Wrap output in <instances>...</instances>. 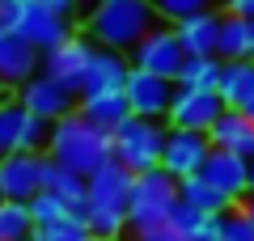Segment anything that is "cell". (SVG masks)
Wrapping results in <instances>:
<instances>
[{
	"mask_svg": "<svg viewBox=\"0 0 254 241\" xmlns=\"http://www.w3.org/2000/svg\"><path fill=\"white\" fill-rule=\"evenodd\" d=\"M161 26L157 9L148 0H98L85 17V38L102 51H115V55H127L148 30Z\"/></svg>",
	"mask_w": 254,
	"mask_h": 241,
	"instance_id": "1",
	"label": "cell"
},
{
	"mask_svg": "<svg viewBox=\"0 0 254 241\" xmlns=\"http://www.w3.org/2000/svg\"><path fill=\"white\" fill-rule=\"evenodd\" d=\"M47 157H51L55 165H64V170L89 178L93 170H102V165L110 161V131L93 127L89 119H81V115L72 110V115H64L60 123H51V135H47Z\"/></svg>",
	"mask_w": 254,
	"mask_h": 241,
	"instance_id": "2",
	"label": "cell"
},
{
	"mask_svg": "<svg viewBox=\"0 0 254 241\" xmlns=\"http://www.w3.org/2000/svg\"><path fill=\"white\" fill-rule=\"evenodd\" d=\"M0 26L13 30L21 43H30L38 55L51 51V47H60V43H68V38L76 34L72 17L47 9L38 0H0Z\"/></svg>",
	"mask_w": 254,
	"mask_h": 241,
	"instance_id": "3",
	"label": "cell"
},
{
	"mask_svg": "<svg viewBox=\"0 0 254 241\" xmlns=\"http://www.w3.org/2000/svg\"><path fill=\"white\" fill-rule=\"evenodd\" d=\"M178 203V182L165 170H148L131 178V199H127V233L140 237L148 229H161Z\"/></svg>",
	"mask_w": 254,
	"mask_h": 241,
	"instance_id": "4",
	"label": "cell"
},
{
	"mask_svg": "<svg viewBox=\"0 0 254 241\" xmlns=\"http://www.w3.org/2000/svg\"><path fill=\"white\" fill-rule=\"evenodd\" d=\"M161 144H165V123H153V119H123V123L110 131V161L123 165V170L136 178V174L157 170Z\"/></svg>",
	"mask_w": 254,
	"mask_h": 241,
	"instance_id": "5",
	"label": "cell"
},
{
	"mask_svg": "<svg viewBox=\"0 0 254 241\" xmlns=\"http://www.w3.org/2000/svg\"><path fill=\"white\" fill-rule=\"evenodd\" d=\"M212 144L203 131H178V127H165V144H161V161H157V170H165L174 182L182 178H195L203 170V161H208Z\"/></svg>",
	"mask_w": 254,
	"mask_h": 241,
	"instance_id": "6",
	"label": "cell"
},
{
	"mask_svg": "<svg viewBox=\"0 0 254 241\" xmlns=\"http://www.w3.org/2000/svg\"><path fill=\"white\" fill-rule=\"evenodd\" d=\"M123 98H127V115H131V119L165 123V110H170V102H174V80L131 68L127 80H123Z\"/></svg>",
	"mask_w": 254,
	"mask_h": 241,
	"instance_id": "7",
	"label": "cell"
},
{
	"mask_svg": "<svg viewBox=\"0 0 254 241\" xmlns=\"http://www.w3.org/2000/svg\"><path fill=\"white\" fill-rule=\"evenodd\" d=\"M89 55H93V43H89L85 34H72L68 43L43 51L38 72H43V76H51L60 89H68V93L76 98V93H81V76H85V68H89Z\"/></svg>",
	"mask_w": 254,
	"mask_h": 241,
	"instance_id": "8",
	"label": "cell"
},
{
	"mask_svg": "<svg viewBox=\"0 0 254 241\" xmlns=\"http://www.w3.org/2000/svg\"><path fill=\"white\" fill-rule=\"evenodd\" d=\"M182 60H187V55H182V47H178V38H174V30H170V26L148 30V34L140 38L131 51H127V63H131V68L153 72V76H165V80L178 76Z\"/></svg>",
	"mask_w": 254,
	"mask_h": 241,
	"instance_id": "9",
	"label": "cell"
},
{
	"mask_svg": "<svg viewBox=\"0 0 254 241\" xmlns=\"http://www.w3.org/2000/svg\"><path fill=\"white\" fill-rule=\"evenodd\" d=\"M225 102L216 98V89H178L174 85V102L165 110V127H178V131H203L220 119Z\"/></svg>",
	"mask_w": 254,
	"mask_h": 241,
	"instance_id": "10",
	"label": "cell"
},
{
	"mask_svg": "<svg viewBox=\"0 0 254 241\" xmlns=\"http://www.w3.org/2000/svg\"><path fill=\"white\" fill-rule=\"evenodd\" d=\"M0 135L9 144V152H47V135H51V123L34 119L17 98L0 102Z\"/></svg>",
	"mask_w": 254,
	"mask_h": 241,
	"instance_id": "11",
	"label": "cell"
},
{
	"mask_svg": "<svg viewBox=\"0 0 254 241\" xmlns=\"http://www.w3.org/2000/svg\"><path fill=\"white\" fill-rule=\"evenodd\" d=\"M13 98H17L34 119H43V123H60L64 115H72V110H76V98L68 89H60V85H55L51 76H43V72H34Z\"/></svg>",
	"mask_w": 254,
	"mask_h": 241,
	"instance_id": "12",
	"label": "cell"
},
{
	"mask_svg": "<svg viewBox=\"0 0 254 241\" xmlns=\"http://www.w3.org/2000/svg\"><path fill=\"white\" fill-rule=\"evenodd\" d=\"M127 199H131V174L115 161H106L102 170L85 178V207H102V212L127 216Z\"/></svg>",
	"mask_w": 254,
	"mask_h": 241,
	"instance_id": "13",
	"label": "cell"
},
{
	"mask_svg": "<svg viewBox=\"0 0 254 241\" xmlns=\"http://www.w3.org/2000/svg\"><path fill=\"white\" fill-rule=\"evenodd\" d=\"M0 186H4V199L30 203L43 190V152H9L0 161Z\"/></svg>",
	"mask_w": 254,
	"mask_h": 241,
	"instance_id": "14",
	"label": "cell"
},
{
	"mask_svg": "<svg viewBox=\"0 0 254 241\" xmlns=\"http://www.w3.org/2000/svg\"><path fill=\"white\" fill-rule=\"evenodd\" d=\"M199 178L208 182V186H216L220 195H225L229 207H237L246 195H250V182H246V161L233 157V152L212 148L208 161H203V170H199Z\"/></svg>",
	"mask_w": 254,
	"mask_h": 241,
	"instance_id": "15",
	"label": "cell"
},
{
	"mask_svg": "<svg viewBox=\"0 0 254 241\" xmlns=\"http://www.w3.org/2000/svg\"><path fill=\"white\" fill-rule=\"evenodd\" d=\"M38 60H43V55H38L30 43H21L13 30L0 26V89L4 93H17L21 85L38 72Z\"/></svg>",
	"mask_w": 254,
	"mask_h": 241,
	"instance_id": "16",
	"label": "cell"
},
{
	"mask_svg": "<svg viewBox=\"0 0 254 241\" xmlns=\"http://www.w3.org/2000/svg\"><path fill=\"white\" fill-rule=\"evenodd\" d=\"M208 144L220 152H233V157L250 161L254 157V119L246 110H220V119L208 127Z\"/></svg>",
	"mask_w": 254,
	"mask_h": 241,
	"instance_id": "17",
	"label": "cell"
},
{
	"mask_svg": "<svg viewBox=\"0 0 254 241\" xmlns=\"http://www.w3.org/2000/svg\"><path fill=\"white\" fill-rule=\"evenodd\" d=\"M127 72H131L127 55H115V51L93 47L89 68H85V76H81V93H76V98H85V93H106V89H123Z\"/></svg>",
	"mask_w": 254,
	"mask_h": 241,
	"instance_id": "18",
	"label": "cell"
},
{
	"mask_svg": "<svg viewBox=\"0 0 254 241\" xmlns=\"http://www.w3.org/2000/svg\"><path fill=\"white\" fill-rule=\"evenodd\" d=\"M174 38H178L182 55H216L220 43V13H195L187 21H174Z\"/></svg>",
	"mask_w": 254,
	"mask_h": 241,
	"instance_id": "19",
	"label": "cell"
},
{
	"mask_svg": "<svg viewBox=\"0 0 254 241\" xmlns=\"http://www.w3.org/2000/svg\"><path fill=\"white\" fill-rule=\"evenodd\" d=\"M216 98L225 102V110H246L254 98V60H220V80Z\"/></svg>",
	"mask_w": 254,
	"mask_h": 241,
	"instance_id": "20",
	"label": "cell"
},
{
	"mask_svg": "<svg viewBox=\"0 0 254 241\" xmlns=\"http://www.w3.org/2000/svg\"><path fill=\"white\" fill-rule=\"evenodd\" d=\"M76 115L89 119L93 127H102V131H115L127 115V98L123 89H106V93H85V98H76Z\"/></svg>",
	"mask_w": 254,
	"mask_h": 241,
	"instance_id": "21",
	"label": "cell"
},
{
	"mask_svg": "<svg viewBox=\"0 0 254 241\" xmlns=\"http://www.w3.org/2000/svg\"><path fill=\"white\" fill-rule=\"evenodd\" d=\"M43 190L55 195L60 203H68L72 216H85V178L72 174V170H64V165H55L47 152H43Z\"/></svg>",
	"mask_w": 254,
	"mask_h": 241,
	"instance_id": "22",
	"label": "cell"
},
{
	"mask_svg": "<svg viewBox=\"0 0 254 241\" xmlns=\"http://www.w3.org/2000/svg\"><path fill=\"white\" fill-rule=\"evenodd\" d=\"M216 60H254V21L250 17H220Z\"/></svg>",
	"mask_w": 254,
	"mask_h": 241,
	"instance_id": "23",
	"label": "cell"
},
{
	"mask_svg": "<svg viewBox=\"0 0 254 241\" xmlns=\"http://www.w3.org/2000/svg\"><path fill=\"white\" fill-rule=\"evenodd\" d=\"M178 203H187L190 212H199V216H220V212L229 207V203H225V195H220L216 186H208L199 174L178 182Z\"/></svg>",
	"mask_w": 254,
	"mask_h": 241,
	"instance_id": "24",
	"label": "cell"
},
{
	"mask_svg": "<svg viewBox=\"0 0 254 241\" xmlns=\"http://www.w3.org/2000/svg\"><path fill=\"white\" fill-rule=\"evenodd\" d=\"M216 80H220V60L216 55H187L178 76H174V85L178 89H216Z\"/></svg>",
	"mask_w": 254,
	"mask_h": 241,
	"instance_id": "25",
	"label": "cell"
},
{
	"mask_svg": "<svg viewBox=\"0 0 254 241\" xmlns=\"http://www.w3.org/2000/svg\"><path fill=\"white\" fill-rule=\"evenodd\" d=\"M21 237H34L30 207H26V203H13V199H4V203H0V241H21Z\"/></svg>",
	"mask_w": 254,
	"mask_h": 241,
	"instance_id": "26",
	"label": "cell"
},
{
	"mask_svg": "<svg viewBox=\"0 0 254 241\" xmlns=\"http://www.w3.org/2000/svg\"><path fill=\"white\" fill-rule=\"evenodd\" d=\"M34 241H89V229H85L81 216H64L55 224H38Z\"/></svg>",
	"mask_w": 254,
	"mask_h": 241,
	"instance_id": "27",
	"label": "cell"
},
{
	"mask_svg": "<svg viewBox=\"0 0 254 241\" xmlns=\"http://www.w3.org/2000/svg\"><path fill=\"white\" fill-rule=\"evenodd\" d=\"M148 4H153L157 9V17L161 21H187V17H195V13H212V4H216V0H148Z\"/></svg>",
	"mask_w": 254,
	"mask_h": 241,
	"instance_id": "28",
	"label": "cell"
},
{
	"mask_svg": "<svg viewBox=\"0 0 254 241\" xmlns=\"http://www.w3.org/2000/svg\"><path fill=\"white\" fill-rule=\"evenodd\" d=\"M30 220H34V229L38 224H55V220H64V216H72V207L68 203H60L55 195H47V190H38L34 199H30Z\"/></svg>",
	"mask_w": 254,
	"mask_h": 241,
	"instance_id": "29",
	"label": "cell"
},
{
	"mask_svg": "<svg viewBox=\"0 0 254 241\" xmlns=\"http://www.w3.org/2000/svg\"><path fill=\"white\" fill-rule=\"evenodd\" d=\"M220 241H254V224L242 216V207L220 212Z\"/></svg>",
	"mask_w": 254,
	"mask_h": 241,
	"instance_id": "30",
	"label": "cell"
},
{
	"mask_svg": "<svg viewBox=\"0 0 254 241\" xmlns=\"http://www.w3.org/2000/svg\"><path fill=\"white\" fill-rule=\"evenodd\" d=\"M165 224H170V229L178 233L182 241H187V237H190V229L199 224V212H190L187 203H174V212H170V220H165Z\"/></svg>",
	"mask_w": 254,
	"mask_h": 241,
	"instance_id": "31",
	"label": "cell"
},
{
	"mask_svg": "<svg viewBox=\"0 0 254 241\" xmlns=\"http://www.w3.org/2000/svg\"><path fill=\"white\" fill-rule=\"evenodd\" d=\"M187 241H220V216H199Z\"/></svg>",
	"mask_w": 254,
	"mask_h": 241,
	"instance_id": "32",
	"label": "cell"
},
{
	"mask_svg": "<svg viewBox=\"0 0 254 241\" xmlns=\"http://www.w3.org/2000/svg\"><path fill=\"white\" fill-rule=\"evenodd\" d=\"M131 241H182V237L170 224H161V229H148V233H140V237H131Z\"/></svg>",
	"mask_w": 254,
	"mask_h": 241,
	"instance_id": "33",
	"label": "cell"
},
{
	"mask_svg": "<svg viewBox=\"0 0 254 241\" xmlns=\"http://www.w3.org/2000/svg\"><path fill=\"white\" fill-rule=\"evenodd\" d=\"M229 17H250L254 21V0H225Z\"/></svg>",
	"mask_w": 254,
	"mask_h": 241,
	"instance_id": "34",
	"label": "cell"
},
{
	"mask_svg": "<svg viewBox=\"0 0 254 241\" xmlns=\"http://www.w3.org/2000/svg\"><path fill=\"white\" fill-rule=\"evenodd\" d=\"M38 4H47V9L64 13V17H72V13H76V4H81V0H38Z\"/></svg>",
	"mask_w": 254,
	"mask_h": 241,
	"instance_id": "35",
	"label": "cell"
},
{
	"mask_svg": "<svg viewBox=\"0 0 254 241\" xmlns=\"http://www.w3.org/2000/svg\"><path fill=\"white\" fill-rule=\"evenodd\" d=\"M237 207H242V216H246V220L254 224V195H246V199H242V203H237Z\"/></svg>",
	"mask_w": 254,
	"mask_h": 241,
	"instance_id": "36",
	"label": "cell"
},
{
	"mask_svg": "<svg viewBox=\"0 0 254 241\" xmlns=\"http://www.w3.org/2000/svg\"><path fill=\"white\" fill-rule=\"evenodd\" d=\"M246 182H250V195H254V157L246 161Z\"/></svg>",
	"mask_w": 254,
	"mask_h": 241,
	"instance_id": "37",
	"label": "cell"
},
{
	"mask_svg": "<svg viewBox=\"0 0 254 241\" xmlns=\"http://www.w3.org/2000/svg\"><path fill=\"white\" fill-rule=\"evenodd\" d=\"M4 157H9V144H4V135H0V161H4Z\"/></svg>",
	"mask_w": 254,
	"mask_h": 241,
	"instance_id": "38",
	"label": "cell"
},
{
	"mask_svg": "<svg viewBox=\"0 0 254 241\" xmlns=\"http://www.w3.org/2000/svg\"><path fill=\"white\" fill-rule=\"evenodd\" d=\"M246 115H250V119H254V98H250V106H246Z\"/></svg>",
	"mask_w": 254,
	"mask_h": 241,
	"instance_id": "39",
	"label": "cell"
},
{
	"mask_svg": "<svg viewBox=\"0 0 254 241\" xmlns=\"http://www.w3.org/2000/svg\"><path fill=\"white\" fill-rule=\"evenodd\" d=\"M0 203H4V186H0Z\"/></svg>",
	"mask_w": 254,
	"mask_h": 241,
	"instance_id": "40",
	"label": "cell"
},
{
	"mask_svg": "<svg viewBox=\"0 0 254 241\" xmlns=\"http://www.w3.org/2000/svg\"><path fill=\"white\" fill-rule=\"evenodd\" d=\"M4 98H9V93H4V89H0V102H4Z\"/></svg>",
	"mask_w": 254,
	"mask_h": 241,
	"instance_id": "41",
	"label": "cell"
},
{
	"mask_svg": "<svg viewBox=\"0 0 254 241\" xmlns=\"http://www.w3.org/2000/svg\"><path fill=\"white\" fill-rule=\"evenodd\" d=\"M21 241H34V237H21Z\"/></svg>",
	"mask_w": 254,
	"mask_h": 241,
	"instance_id": "42",
	"label": "cell"
},
{
	"mask_svg": "<svg viewBox=\"0 0 254 241\" xmlns=\"http://www.w3.org/2000/svg\"><path fill=\"white\" fill-rule=\"evenodd\" d=\"M93 4H98V0H93Z\"/></svg>",
	"mask_w": 254,
	"mask_h": 241,
	"instance_id": "43",
	"label": "cell"
}]
</instances>
